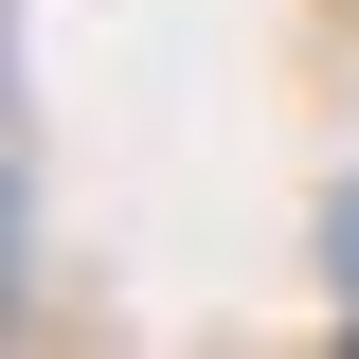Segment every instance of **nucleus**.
<instances>
[{
	"label": "nucleus",
	"mask_w": 359,
	"mask_h": 359,
	"mask_svg": "<svg viewBox=\"0 0 359 359\" xmlns=\"http://www.w3.org/2000/svg\"><path fill=\"white\" fill-rule=\"evenodd\" d=\"M341 269H359V198H341Z\"/></svg>",
	"instance_id": "f257e3e1"
}]
</instances>
